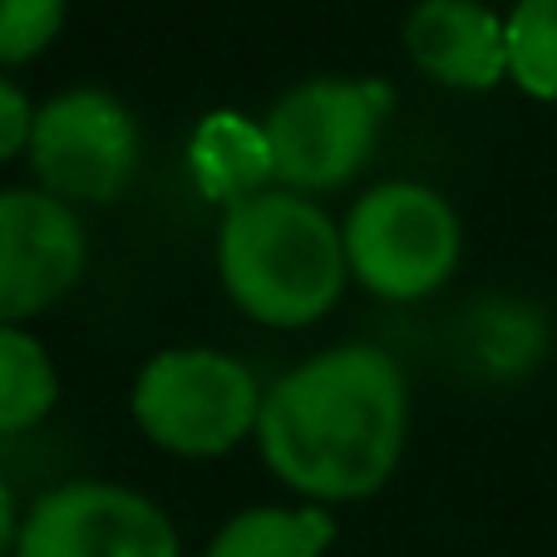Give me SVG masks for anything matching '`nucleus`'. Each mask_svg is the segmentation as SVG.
Returning a JSON list of instances; mask_svg holds the SVG:
<instances>
[{"label": "nucleus", "instance_id": "6", "mask_svg": "<svg viewBox=\"0 0 557 557\" xmlns=\"http://www.w3.org/2000/svg\"><path fill=\"white\" fill-rule=\"evenodd\" d=\"M144 158V138L124 99L109 89H64L35 114L30 169L50 198L79 208H109L128 193Z\"/></svg>", "mask_w": 557, "mask_h": 557}, {"label": "nucleus", "instance_id": "15", "mask_svg": "<svg viewBox=\"0 0 557 557\" xmlns=\"http://www.w3.org/2000/svg\"><path fill=\"white\" fill-rule=\"evenodd\" d=\"M35 114L40 109L25 99V89L15 79L0 74V163L30 153V138H35Z\"/></svg>", "mask_w": 557, "mask_h": 557}, {"label": "nucleus", "instance_id": "2", "mask_svg": "<svg viewBox=\"0 0 557 557\" xmlns=\"http://www.w3.org/2000/svg\"><path fill=\"white\" fill-rule=\"evenodd\" d=\"M218 282L257 326L301 331L321 321L350 282L341 227L311 198L272 183L222 212Z\"/></svg>", "mask_w": 557, "mask_h": 557}, {"label": "nucleus", "instance_id": "5", "mask_svg": "<svg viewBox=\"0 0 557 557\" xmlns=\"http://www.w3.org/2000/svg\"><path fill=\"white\" fill-rule=\"evenodd\" d=\"M389 114V89L375 79L315 74L292 85L262 119L272 148V183L286 193H336L366 173Z\"/></svg>", "mask_w": 557, "mask_h": 557}, {"label": "nucleus", "instance_id": "3", "mask_svg": "<svg viewBox=\"0 0 557 557\" xmlns=\"http://www.w3.org/2000/svg\"><path fill=\"white\" fill-rule=\"evenodd\" d=\"M267 389L227 350L169 346L144 360L128 395L134 424L148 444L178 459H222L243 440H257Z\"/></svg>", "mask_w": 557, "mask_h": 557}, {"label": "nucleus", "instance_id": "10", "mask_svg": "<svg viewBox=\"0 0 557 557\" xmlns=\"http://www.w3.org/2000/svg\"><path fill=\"white\" fill-rule=\"evenodd\" d=\"M336 523L321 504L276 508L257 504L218 528L202 557H326Z\"/></svg>", "mask_w": 557, "mask_h": 557}, {"label": "nucleus", "instance_id": "14", "mask_svg": "<svg viewBox=\"0 0 557 557\" xmlns=\"http://www.w3.org/2000/svg\"><path fill=\"white\" fill-rule=\"evenodd\" d=\"M70 0H0V70L30 64L64 30Z\"/></svg>", "mask_w": 557, "mask_h": 557}, {"label": "nucleus", "instance_id": "4", "mask_svg": "<svg viewBox=\"0 0 557 557\" xmlns=\"http://www.w3.org/2000/svg\"><path fill=\"white\" fill-rule=\"evenodd\" d=\"M346 267L380 301H424L463 257V222L440 188L395 178L360 193L341 222Z\"/></svg>", "mask_w": 557, "mask_h": 557}, {"label": "nucleus", "instance_id": "13", "mask_svg": "<svg viewBox=\"0 0 557 557\" xmlns=\"http://www.w3.org/2000/svg\"><path fill=\"white\" fill-rule=\"evenodd\" d=\"M508 79L537 104H557V0H518L513 5Z\"/></svg>", "mask_w": 557, "mask_h": 557}, {"label": "nucleus", "instance_id": "8", "mask_svg": "<svg viewBox=\"0 0 557 557\" xmlns=\"http://www.w3.org/2000/svg\"><path fill=\"white\" fill-rule=\"evenodd\" d=\"M89 267L85 222L45 188L0 193V321L25 326L79 286Z\"/></svg>", "mask_w": 557, "mask_h": 557}, {"label": "nucleus", "instance_id": "12", "mask_svg": "<svg viewBox=\"0 0 557 557\" xmlns=\"http://www.w3.org/2000/svg\"><path fill=\"white\" fill-rule=\"evenodd\" d=\"M60 405V370L25 326L0 321V434H25Z\"/></svg>", "mask_w": 557, "mask_h": 557}, {"label": "nucleus", "instance_id": "11", "mask_svg": "<svg viewBox=\"0 0 557 557\" xmlns=\"http://www.w3.org/2000/svg\"><path fill=\"white\" fill-rule=\"evenodd\" d=\"M193 173L227 208L272 188V148H267L262 124H237L232 114H212L193 138Z\"/></svg>", "mask_w": 557, "mask_h": 557}, {"label": "nucleus", "instance_id": "7", "mask_svg": "<svg viewBox=\"0 0 557 557\" xmlns=\"http://www.w3.org/2000/svg\"><path fill=\"white\" fill-rule=\"evenodd\" d=\"M15 557H183V543L148 494L79 479L50 488L25 513Z\"/></svg>", "mask_w": 557, "mask_h": 557}, {"label": "nucleus", "instance_id": "16", "mask_svg": "<svg viewBox=\"0 0 557 557\" xmlns=\"http://www.w3.org/2000/svg\"><path fill=\"white\" fill-rule=\"evenodd\" d=\"M21 508H15L11 484L0 479V557H15V543H21Z\"/></svg>", "mask_w": 557, "mask_h": 557}, {"label": "nucleus", "instance_id": "9", "mask_svg": "<svg viewBox=\"0 0 557 557\" xmlns=\"http://www.w3.org/2000/svg\"><path fill=\"white\" fill-rule=\"evenodd\" d=\"M405 50L444 89L488 95L508 79V21L484 0H420L405 21Z\"/></svg>", "mask_w": 557, "mask_h": 557}, {"label": "nucleus", "instance_id": "1", "mask_svg": "<svg viewBox=\"0 0 557 557\" xmlns=\"http://www.w3.org/2000/svg\"><path fill=\"white\" fill-rule=\"evenodd\" d=\"M410 440V389L380 346H331L286 370L262 400L257 449L292 494L360 504L395 479Z\"/></svg>", "mask_w": 557, "mask_h": 557}]
</instances>
